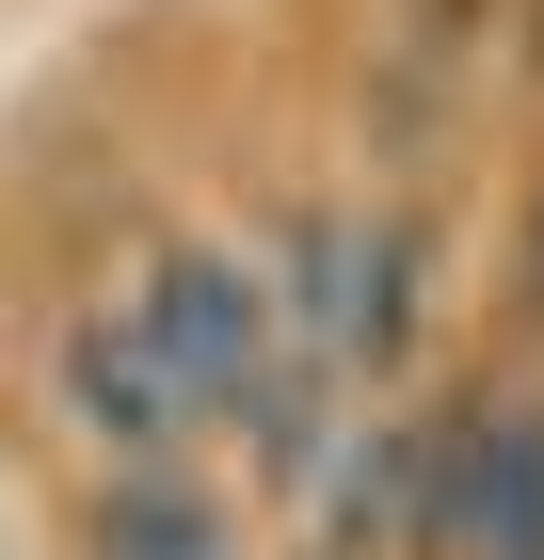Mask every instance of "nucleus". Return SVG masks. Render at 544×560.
Instances as JSON below:
<instances>
[{
  "label": "nucleus",
  "instance_id": "nucleus-5",
  "mask_svg": "<svg viewBox=\"0 0 544 560\" xmlns=\"http://www.w3.org/2000/svg\"><path fill=\"white\" fill-rule=\"evenodd\" d=\"M512 304L544 320V209H529V241H512Z\"/></svg>",
  "mask_w": 544,
  "mask_h": 560
},
{
  "label": "nucleus",
  "instance_id": "nucleus-1",
  "mask_svg": "<svg viewBox=\"0 0 544 560\" xmlns=\"http://www.w3.org/2000/svg\"><path fill=\"white\" fill-rule=\"evenodd\" d=\"M144 304H161V352H176V385H193V417L273 432V448L304 432V417H289V385H304V320H289L273 241H193Z\"/></svg>",
  "mask_w": 544,
  "mask_h": 560
},
{
  "label": "nucleus",
  "instance_id": "nucleus-4",
  "mask_svg": "<svg viewBox=\"0 0 544 560\" xmlns=\"http://www.w3.org/2000/svg\"><path fill=\"white\" fill-rule=\"evenodd\" d=\"M432 545L449 560H544V417H481L432 448Z\"/></svg>",
  "mask_w": 544,
  "mask_h": 560
},
{
  "label": "nucleus",
  "instance_id": "nucleus-3",
  "mask_svg": "<svg viewBox=\"0 0 544 560\" xmlns=\"http://www.w3.org/2000/svg\"><path fill=\"white\" fill-rule=\"evenodd\" d=\"M48 385H65V432L113 448V465H176V432H193V385H176L161 304H144V289H128V320H113V304H81L65 352H48Z\"/></svg>",
  "mask_w": 544,
  "mask_h": 560
},
{
  "label": "nucleus",
  "instance_id": "nucleus-2",
  "mask_svg": "<svg viewBox=\"0 0 544 560\" xmlns=\"http://www.w3.org/2000/svg\"><path fill=\"white\" fill-rule=\"evenodd\" d=\"M273 272H289V320H304V369L352 385V369H401L417 352V224H369V209H289L273 224Z\"/></svg>",
  "mask_w": 544,
  "mask_h": 560
}]
</instances>
